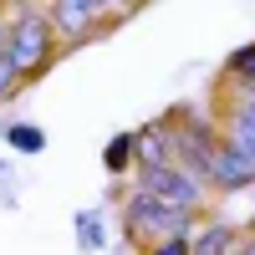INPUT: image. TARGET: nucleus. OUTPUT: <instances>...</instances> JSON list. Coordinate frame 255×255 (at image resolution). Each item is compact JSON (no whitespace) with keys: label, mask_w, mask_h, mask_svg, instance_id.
I'll return each mask as SVG.
<instances>
[{"label":"nucleus","mask_w":255,"mask_h":255,"mask_svg":"<svg viewBox=\"0 0 255 255\" xmlns=\"http://www.w3.org/2000/svg\"><path fill=\"white\" fill-rule=\"evenodd\" d=\"M56 46H61V41H56V31L46 26V10L20 5V10L5 15V46H0V56H5L20 77L46 72L51 56H56Z\"/></svg>","instance_id":"f257e3e1"},{"label":"nucleus","mask_w":255,"mask_h":255,"mask_svg":"<svg viewBox=\"0 0 255 255\" xmlns=\"http://www.w3.org/2000/svg\"><path fill=\"white\" fill-rule=\"evenodd\" d=\"M199 215H184V209H168L158 199H148L143 189H133V194L123 199V230L128 240H174V235H194Z\"/></svg>","instance_id":"f03ea898"},{"label":"nucleus","mask_w":255,"mask_h":255,"mask_svg":"<svg viewBox=\"0 0 255 255\" xmlns=\"http://www.w3.org/2000/svg\"><path fill=\"white\" fill-rule=\"evenodd\" d=\"M168 148H174V168H184L189 179H209V163H215V148H220V133L215 123L199 118V113H184L179 123L168 118Z\"/></svg>","instance_id":"7ed1b4c3"},{"label":"nucleus","mask_w":255,"mask_h":255,"mask_svg":"<svg viewBox=\"0 0 255 255\" xmlns=\"http://www.w3.org/2000/svg\"><path fill=\"white\" fill-rule=\"evenodd\" d=\"M138 189H143L148 199L168 204V209H184V215H199V204H204V194H209V189H204L199 179H189L184 168H174V163L138 168Z\"/></svg>","instance_id":"20e7f679"},{"label":"nucleus","mask_w":255,"mask_h":255,"mask_svg":"<svg viewBox=\"0 0 255 255\" xmlns=\"http://www.w3.org/2000/svg\"><path fill=\"white\" fill-rule=\"evenodd\" d=\"M108 20V5L102 0H56L46 10V26L56 31V41H82L92 26Z\"/></svg>","instance_id":"39448f33"},{"label":"nucleus","mask_w":255,"mask_h":255,"mask_svg":"<svg viewBox=\"0 0 255 255\" xmlns=\"http://www.w3.org/2000/svg\"><path fill=\"white\" fill-rule=\"evenodd\" d=\"M225 143L255 163V82L250 87H235V102L225 113Z\"/></svg>","instance_id":"423d86ee"},{"label":"nucleus","mask_w":255,"mask_h":255,"mask_svg":"<svg viewBox=\"0 0 255 255\" xmlns=\"http://www.w3.org/2000/svg\"><path fill=\"white\" fill-rule=\"evenodd\" d=\"M245 184H255V163L245 158V153H235L225 138H220V148H215V163H209V179H204V189H245Z\"/></svg>","instance_id":"0eeeda50"},{"label":"nucleus","mask_w":255,"mask_h":255,"mask_svg":"<svg viewBox=\"0 0 255 255\" xmlns=\"http://www.w3.org/2000/svg\"><path fill=\"white\" fill-rule=\"evenodd\" d=\"M133 163L153 168V163H174V148H168V118H153L148 128L133 133Z\"/></svg>","instance_id":"6e6552de"},{"label":"nucleus","mask_w":255,"mask_h":255,"mask_svg":"<svg viewBox=\"0 0 255 255\" xmlns=\"http://www.w3.org/2000/svg\"><path fill=\"white\" fill-rule=\"evenodd\" d=\"M240 250V230H230V225H204L189 235V255H235Z\"/></svg>","instance_id":"1a4fd4ad"},{"label":"nucleus","mask_w":255,"mask_h":255,"mask_svg":"<svg viewBox=\"0 0 255 255\" xmlns=\"http://www.w3.org/2000/svg\"><path fill=\"white\" fill-rule=\"evenodd\" d=\"M225 77H230V87H250V82H255V41H250V46H240V51H230Z\"/></svg>","instance_id":"9d476101"},{"label":"nucleus","mask_w":255,"mask_h":255,"mask_svg":"<svg viewBox=\"0 0 255 255\" xmlns=\"http://www.w3.org/2000/svg\"><path fill=\"white\" fill-rule=\"evenodd\" d=\"M102 163H108V174H128L133 168V133H118L108 143V153H102Z\"/></svg>","instance_id":"9b49d317"},{"label":"nucleus","mask_w":255,"mask_h":255,"mask_svg":"<svg viewBox=\"0 0 255 255\" xmlns=\"http://www.w3.org/2000/svg\"><path fill=\"white\" fill-rule=\"evenodd\" d=\"M20 87H26V77H20V72L10 67V61H5V56H0V102H5V97H15Z\"/></svg>","instance_id":"f8f14e48"},{"label":"nucleus","mask_w":255,"mask_h":255,"mask_svg":"<svg viewBox=\"0 0 255 255\" xmlns=\"http://www.w3.org/2000/svg\"><path fill=\"white\" fill-rule=\"evenodd\" d=\"M148 255H189V235H174V240H153Z\"/></svg>","instance_id":"ddd939ff"},{"label":"nucleus","mask_w":255,"mask_h":255,"mask_svg":"<svg viewBox=\"0 0 255 255\" xmlns=\"http://www.w3.org/2000/svg\"><path fill=\"white\" fill-rule=\"evenodd\" d=\"M10 143L15 148H41V133L36 128H10Z\"/></svg>","instance_id":"4468645a"},{"label":"nucleus","mask_w":255,"mask_h":255,"mask_svg":"<svg viewBox=\"0 0 255 255\" xmlns=\"http://www.w3.org/2000/svg\"><path fill=\"white\" fill-rule=\"evenodd\" d=\"M0 46H5V10H0Z\"/></svg>","instance_id":"2eb2a0df"}]
</instances>
